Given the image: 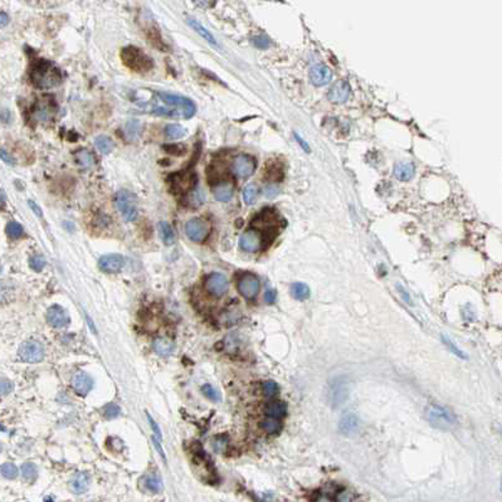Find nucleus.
<instances>
[{
    "instance_id": "e2e57ef3",
    "label": "nucleus",
    "mask_w": 502,
    "mask_h": 502,
    "mask_svg": "<svg viewBox=\"0 0 502 502\" xmlns=\"http://www.w3.org/2000/svg\"><path fill=\"white\" fill-rule=\"evenodd\" d=\"M2 271H3V267H2V264H0V273H2Z\"/></svg>"
},
{
    "instance_id": "4d7b16f0",
    "label": "nucleus",
    "mask_w": 502,
    "mask_h": 502,
    "mask_svg": "<svg viewBox=\"0 0 502 502\" xmlns=\"http://www.w3.org/2000/svg\"><path fill=\"white\" fill-rule=\"evenodd\" d=\"M397 287H398V289H399V291H400V294H402V297H403V299L405 300V302H406V304L411 305L410 297H409V294L406 293V291H405V289H404V288H402V287H400V286H397Z\"/></svg>"
},
{
    "instance_id": "f704fd0d",
    "label": "nucleus",
    "mask_w": 502,
    "mask_h": 502,
    "mask_svg": "<svg viewBox=\"0 0 502 502\" xmlns=\"http://www.w3.org/2000/svg\"><path fill=\"white\" fill-rule=\"evenodd\" d=\"M18 475H19V471H18V467L14 463L7 462V463L0 466V476L7 478V480H14V478L18 477Z\"/></svg>"
},
{
    "instance_id": "f8f14e48",
    "label": "nucleus",
    "mask_w": 502,
    "mask_h": 502,
    "mask_svg": "<svg viewBox=\"0 0 502 502\" xmlns=\"http://www.w3.org/2000/svg\"><path fill=\"white\" fill-rule=\"evenodd\" d=\"M427 418L433 427L439 429H447L453 426V418L447 410L438 405H430L427 410Z\"/></svg>"
},
{
    "instance_id": "6e6d98bb",
    "label": "nucleus",
    "mask_w": 502,
    "mask_h": 502,
    "mask_svg": "<svg viewBox=\"0 0 502 502\" xmlns=\"http://www.w3.org/2000/svg\"><path fill=\"white\" fill-rule=\"evenodd\" d=\"M8 23H9V17L7 13H0V28L7 25Z\"/></svg>"
},
{
    "instance_id": "f257e3e1",
    "label": "nucleus",
    "mask_w": 502,
    "mask_h": 502,
    "mask_svg": "<svg viewBox=\"0 0 502 502\" xmlns=\"http://www.w3.org/2000/svg\"><path fill=\"white\" fill-rule=\"evenodd\" d=\"M32 83L39 90L54 88L62 82V76L57 67L48 62H39L31 74Z\"/></svg>"
},
{
    "instance_id": "a19ab883",
    "label": "nucleus",
    "mask_w": 502,
    "mask_h": 502,
    "mask_svg": "<svg viewBox=\"0 0 502 502\" xmlns=\"http://www.w3.org/2000/svg\"><path fill=\"white\" fill-rule=\"evenodd\" d=\"M201 393H203L208 399L213 400V402H219L220 400L219 393H218V390L214 389L211 384L203 385V388H201Z\"/></svg>"
},
{
    "instance_id": "9b49d317",
    "label": "nucleus",
    "mask_w": 502,
    "mask_h": 502,
    "mask_svg": "<svg viewBox=\"0 0 502 502\" xmlns=\"http://www.w3.org/2000/svg\"><path fill=\"white\" fill-rule=\"evenodd\" d=\"M264 237L259 230L252 229L246 230L243 234L239 238V247L243 249L244 252H248V253H254V252L259 251V249L263 248V242H264Z\"/></svg>"
},
{
    "instance_id": "3c124183",
    "label": "nucleus",
    "mask_w": 502,
    "mask_h": 502,
    "mask_svg": "<svg viewBox=\"0 0 502 502\" xmlns=\"http://www.w3.org/2000/svg\"><path fill=\"white\" fill-rule=\"evenodd\" d=\"M336 497H335V501H351L352 496L350 492H346V491H341V492L336 493Z\"/></svg>"
},
{
    "instance_id": "473e14b6",
    "label": "nucleus",
    "mask_w": 502,
    "mask_h": 502,
    "mask_svg": "<svg viewBox=\"0 0 502 502\" xmlns=\"http://www.w3.org/2000/svg\"><path fill=\"white\" fill-rule=\"evenodd\" d=\"M185 135H187V130H185L183 126H180V125L176 124L167 125L165 127V136L169 140L182 139V137H184Z\"/></svg>"
},
{
    "instance_id": "864d4df0",
    "label": "nucleus",
    "mask_w": 502,
    "mask_h": 502,
    "mask_svg": "<svg viewBox=\"0 0 502 502\" xmlns=\"http://www.w3.org/2000/svg\"><path fill=\"white\" fill-rule=\"evenodd\" d=\"M147 418H149V421H150V426H151V428H153L154 432H155V434L158 435V438H159V439L161 440V433H160V429H159L158 424H156V423H155V421H154V419L151 418V416H150V414H147Z\"/></svg>"
},
{
    "instance_id": "ea45409f",
    "label": "nucleus",
    "mask_w": 502,
    "mask_h": 502,
    "mask_svg": "<svg viewBox=\"0 0 502 502\" xmlns=\"http://www.w3.org/2000/svg\"><path fill=\"white\" fill-rule=\"evenodd\" d=\"M442 341H443V344H445L446 346H447L448 349H450L454 355H457V357L461 358V359H467V355L464 354V352L462 351L461 349H458V347H457L456 345L453 344L452 340H451L450 337H447V336H446V335H443V336H442Z\"/></svg>"
},
{
    "instance_id": "680f3d73",
    "label": "nucleus",
    "mask_w": 502,
    "mask_h": 502,
    "mask_svg": "<svg viewBox=\"0 0 502 502\" xmlns=\"http://www.w3.org/2000/svg\"><path fill=\"white\" fill-rule=\"evenodd\" d=\"M2 450H3V445H2V442H0V452H2Z\"/></svg>"
},
{
    "instance_id": "aec40b11",
    "label": "nucleus",
    "mask_w": 502,
    "mask_h": 502,
    "mask_svg": "<svg viewBox=\"0 0 502 502\" xmlns=\"http://www.w3.org/2000/svg\"><path fill=\"white\" fill-rule=\"evenodd\" d=\"M233 194H234V187H233L232 182H228V180H222V182L217 183L213 188L214 198L222 203L232 200Z\"/></svg>"
},
{
    "instance_id": "412c9836",
    "label": "nucleus",
    "mask_w": 502,
    "mask_h": 502,
    "mask_svg": "<svg viewBox=\"0 0 502 502\" xmlns=\"http://www.w3.org/2000/svg\"><path fill=\"white\" fill-rule=\"evenodd\" d=\"M204 201H205V194H204L201 188H199V185H196L195 188H193L185 194V203L191 209L199 208V206L203 205Z\"/></svg>"
},
{
    "instance_id": "423d86ee",
    "label": "nucleus",
    "mask_w": 502,
    "mask_h": 502,
    "mask_svg": "<svg viewBox=\"0 0 502 502\" xmlns=\"http://www.w3.org/2000/svg\"><path fill=\"white\" fill-rule=\"evenodd\" d=\"M57 105L50 96H44L32 110V119L36 122H49L54 119Z\"/></svg>"
},
{
    "instance_id": "f03ea898",
    "label": "nucleus",
    "mask_w": 502,
    "mask_h": 502,
    "mask_svg": "<svg viewBox=\"0 0 502 502\" xmlns=\"http://www.w3.org/2000/svg\"><path fill=\"white\" fill-rule=\"evenodd\" d=\"M115 205L126 222H134L139 215L137 199L135 194L126 189H121L115 195Z\"/></svg>"
},
{
    "instance_id": "58836bf2",
    "label": "nucleus",
    "mask_w": 502,
    "mask_h": 502,
    "mask_svg": "<svg viewBox=\"0 0 502 502\" xmlns=\"http://www.w3.org/2000/svg\"><path fill=\"white\" fill-rule=\"evenodd\" d=\"M5 232L12 239H18L24 234V228L18 222H9L5 228Z\"/></svg>"
},
{
    "instance_id": "c85d7f7f",
    "label": "nucleus",
    "mask_w": 502,
    "mask_h": 502,
    "mask_svg": "<svg viewBox=\"0 0 502 502\" xmlns=\"http://www.w3.org/2000/svg\"><path fill=\"white\" fill-rule=\"evenodd\" d=\"M188 23H189V25L191 26V28L194 29V31L196 32V33L199 34L200 37H203L205 41H208L209 43H212V44H214V46H217V41H215V38L213 37V34L211 33V32L208 31V29L205 28V26H203L201 25L200 23L198 22V20H195V19H191V18H189L188 19Z\"/></svg>"
},
{
    "instance_id": "13d9d810",
    "label": "nucleus",
    "mask_w": 502,
    "mask_h": 502,
    "mask_svg": "<svg viewBox=\"0 0 502 502\" xmlns=\"http://www.w3.org/2000/svg\"><path fill=\"white\" fill-rule=\"evenodd\" d=\"M294 137H296V140H297V141H299V143H300V145H301V146H302V147H304V149H305V150H306V151H307V153H310V149H309V145H307V142H305V141H304V140H302V139H301V137H300V136H299V135H297V134H294Z\"/></svg>"
},
{
    "instance_id": "c756f323",
    "label": "nucleus",
    "mask_w": 502,
    "mask_h": 502,
    "mask_svg": "<svg viewBox=\"0 0 502 502\" xmlns=\"http://www.w3.org/2000/svg\"><path fill=\"white\" fill-rule=\"evenodd\" d=\"M310 287L306 283L296 282L291 286V294L293 299L299 300V301H305L310 297Z\"/></svg>"
},
{
    "instance_id": "052dcab7",
    "label": "nucleus",
    "mask_w": 502,
    "mask_h": 502,
    "mask_svg": "<svg viewBox=\"0 0 502 502\" xmlns=\"http://www.w3.org/2000/svg\"><path fill=\"white\" fill-rule=\"evenodd\" d=\"M212 0H194V3L195 4H198V5H200V7H206V5L211 3Z\"/></svg>"
},
{
    "instance_id": "7ed1b4c3",
    "label": "nucleus",
    "mask_w": 502,
    "mask_h": 502,
    "mask_svg": "<svg viewBox=\"0 0 502 502\" xmlns=\"http://www.w3.org/2000/svg\"><path fill=\"white\" fill-rule=\"evenodd\" d=\"M122 61L125 65L132 71L146 72L153 68V61L149 55H146L142 50L137 49L135 47H127L121 53Z\"/></svg>"
},
{
    "instance_id": "79ce46f5",
    "label": "nucleus",
    "mask_w": 502,
    "mask_h": 502,
    "mask_svg": "<svg viewBox=\"0 0 502 502\" xmlns=\"http://www.w3.org/2000/svg\"><path fill=\"white\" fill-rule=\"evenodd\" d=\"M120 411H121L120 410V406L111 403V404L106 405L105 408H103V416H105V418L107 419H113V418H117L120 416Z\"/></svg>"
},
{
    "instance_id": "bf43d9fd",
    "label": "nucleus",
    "mask_w": 502,
    "mask_h": 502,
    "mask_svg": "<svg viewBox=\"0 0 502 502\" xmlns=\"http://www.w3.org/2000/svg\"><path fill=\"white\" fill-rule=\"evenodd\" d=\"M5 203H7V196H5L4 191L0 190V209H4Z\"/></svg>"
},
{
    "instance_id": "de8ad7c7",
    "label": "nucleus",
    "mask_w": 502,
    "mask_h": 502,
    "mask_svg": "<svg viewBox=\"0 0 502 502\" xmlns=\"http://www.w3.org/2000/svg\"><path fill=\"white\" fill-rule=\"evenodd\" d=\"M13 385L8 379L0 378V395H8L12 393Z\"/></svg>"
},
{
    "instance_id": "6ab92c4d",
    "label": "nucleus",
    "mask_w": 502,
    "mask_h": 502,
    "mask_svg": "<svg viewBox=\"0 0 502 502\" xmlns=\"http://www.w3.org/2000/svg\"><path fill=\"white\" fill-rule=\"evenodd\" d=\"M331 79V72L326 66L323 65H315L311 67L310 70V81L312 82L313 86L321 87L325 86L330 82Z\"/></svg>"
},
{
    "instance_id": "20e7f679",
    "label": "nucleus",
    "mask_w": 502,
    "mask_h": 502,
    "mask_svg": "<svg viewBox=\"0 0 502 502\" xmlns=\"http://www.w3.org/2000/svg\"><path fill=\"white\" fill-rule=\"evenodd\" d=\"M329 402L333 408H339L346 402L349 397V381L346 376H336L329 384L328 390Z\"/></svg>"
},
{
    "instance_id": "49530a36",
    "label": "nucleus",
    "mask_w": 502,
    "mask_h": 502,
    "mask_svg": "<svg viewBox=\"0 0 502 502\" xmlns=\"http://www.w3.org/2000/svg\"><path fill=\"white\" fill-rule=\"evenodd\" d=\"M12 291H13L12 285L2 281V282H0V302L5 301V300L8 299V294H9Z\"/></svg>"
},
{
    "instance_id": "a878e982",
    "label": "nucleus",
    "mask_w": 502,
    "mask_h": 502,
    "mask_svg": "<svg viewBox=\"0 0 502 502\" xmlns=\"http://www.w3.org/2000/svg\"><path fill=\"white\" fill-rule=\"evenodd\" d=\"M74 156H76V161L81 169L87 170V169H92V167L95 166L96 160L91 151L86 150V149H81V150L77 151Z\"/></svg>"
},
{
    "instance_id": "2eb2a0df",
    "label": "nucleus",
    "mask_w": 502,
    "mask_h": 502,
    "mask_svg": "<svg viewBox=\"0 0 502 502\" xmlns=\"http://www.w3.org/2000/svg\"><path fill=\"white\" fill-rule=\"evenodd\" d=\"M46 317L47 322L54 329L66 328L70 323V316H68V313L66 312L65 309H62L61 306H57V305L50 306L47 310Z\"/></svg>"
},
{
    "instance_id": "c03bdc74",
    "label": "nucleus",
    "mask_w": 502,
    "mask_h": 502,
    "mask_svg": "<svg viewBox=\"0 0 502 502\" xmlns=\"http://www.w3.org/2000/svg\"><path fill=\"white\" fill-rule=\"evenodd\" d=\"M277 389H278L277 384H276V382L273 381V380L264 381V382H263V385H262L263 394H264L265 397H273V395H275L276 393H277Z\"/></svg>"
},
{
    "instance_id": "c9c22d12",
    "label": "nucleus",
    "mask_w": 502,
    "mask_h": 502,
    "mask_svg": "<svg viewBox=\"0 0 502 502\" xmlns=\"http://www.w3.org/2000/svg\"><path fill=\"white\" fill-rule=\"evenodd\" d=\"M262 428L265 430L267 433H278L281 429H282V424L278 421L277 418H273V417H267L264 421L262 422Z\"/></svg>"
},
{
    "instance_id": "603ef678",
    "label": "nucleus",
    "mask_w": 502,
    "mask_h": 502,
    "mask_svg": "<svg viewBox=\"0 0 502 502\" xmlns=\"http://www.w3.org/2000/svg\"><path fill=\"white\" fill-rule=\"evenodd\" d=\"M264 300L267 304H273L276 300V291L275 289H267L264 293Z\"/></svg>"
},
{
    "instance_id": "b1692460",
    "label": "nucleus",
    "mask_w": 502,
    "mask_h": 502,
    "mask_svg": "<svg viewBox=\"0 0 502 502\" xmlns=\"http://www.w3.org/2000/svg\"><path fill=\"white\" fill-rule=\"evenodd\" d=\"M414 165L411 163H399L394 167V175L400 182H408L414 176Z\"/></svg>"
},
{
    "instance_id": "4468645a",
    "label": "nucleus",
    "mask_w": 502,
    "mask_h": 502,
    "mask_svg": "<svg viewBox=\"0 0 502 502\" xmlns=\"http://www.w3.org/2000/svg\"><path fill=\"white\" fill-rule=\"evenodd\" d=\"M205 289L214 297L224 296L228 291V280L222 273H212L205 280Z\"/></svg>"
},
{
    "instance_id": "37998d69",
    "label": "nucleus",
    "mask_w": 502,
    "mask_h": 502,
    "mask_svg": "<svg viewBox=\"0 0 502 502\" xmlns=\"http://www.w3.org/2000/svg\"><path fill=\"white\" fill-rule=\"evenodd\" d=\"M29 265H31L32 270L36 271V272H41V271L44 268V265H46V259H44L42 256H34L29 259Z\"/></svg>"
},
{
    "instance_id": "a211bd4d",
    "label": "nucleus",
    "mask_w": 502,
    "mask_h": 502,
    "mask_svg": "<svg viewBox=\"0 0 502 502\" xmlns=\"http://www.w3.org/2000/svg\"><path fill=\"white\" fill-rule=\"evenodd\" d=\"M94 387V379L86 373H77L72 378V388L79 395H87Z\"/></svg>"
},
{
    "instance_id": "09e8293b",
    "label": "nucleus",
    "mask_w": 502,
    "mask_h": 502,
    "mask_svg": "<svg viewBox=\"0 0 502 502\" xmlns=\"http://www.w3.org/2000/svg\"><path fill=\"white\" fill-rule=\"evenodd\" d=\"M0 159H2L5 164H8V165L10 166L15 165V159L13 158L7 150H4V149H0Z\"/></svg>"
},
{
    "instance_id": "cd10ccee",
    "label": "nucleus",
    "mask_w": 502,
    "mask_h": 502,
    "mask_svg": "<svg viewBox=\"0 0 502 502\" xmlns=\"http://www.w3.org/2000/svg\"><path fill=\"white\" fill-rule=\"evenodd\" d=\"M264 411L268 417H273V418L280 419L286 416L287 406L283 402H272V403H268L267 406H265Z\"/></svg>"
},
{
    "instance_id": "8fccbe9b",
    "label": "nucleus",
    "mask_w": 502,
    "mask_h": 502,
    "mask_svg": "<svg viewBox=\"0 0 502 502\" xmlns=\"http://www.w3.org/2000/svg\"><path fill=\"white\" fill-rule=\"evenodd\" d=\"M278 193H280V188L275 184H271L264 188V194L267 198H275L276 195H278Z\"/></svg>"
},
{
    "instance_id": "4be33fe9",
    "label": "nucleus",
    "mask_w": 502,
    "mask_h": 502,
    "mask_svg": "<svg viewBox=\"0 0 502 502\" xmlns=\"http://www.w3.org/2000/svg\"><path fill=\"white\" fill-rule=\"evenodd\" d=\"M142 134V125L141 122L137 121V120H130V121L126 122L124 127V135L125 139L127 141L132 142L139 140V137L141 136Z\"/></svg>"
},
{
    "instance_id": "6e6552de",
    "label": "nucleus",
    "mask_w": 502,
    "mask_h": 502,
    "mask_svg": "<svg viewBox=\"0 0 502 502\" xmlns=\"http://www.w3.org/2000/svg\"><path fill=\"white\" fill-rule=\"evenodd\" d=\"M209 232H211V225L203 218H193L185 224V234L195 243H201L205 241Z\"/></svg>"
},
{
    "instance_id": "4c0bfd02",
    "label": "nucleus",
    "mask_w": 502,
    "mask_h": 502,
    "mask_svg": "<svg viewBox=\"0 0 502 502\" xmlns=\"http://www.w3.org/2000/svg\"><path fill=\"white\" fill-rule=\"evenodd\" d=\"M22 476L26 482H33L38 476V469H37L36 464L32 463V462L24 463L22 467Z\"/></svg>"
},
{
    "instance_id": "72a5a7b5",
    "label": "nucleus",
    "mask_w": 502,
    "mask_h": 502,
    "mask_svg": "<svg viewBox=\"0 0 502 502\" xmlns=\"http://www.w3.org/2000/svg\"><path fill=\"white\" fill-rule=\"evenodd\" d=\"M145 486L151 492L159 493L163 491V480L159 475H149L145 480Z\"/></svg>"
},
{
    "instance_id": "ddd939ff",
    "label": "nucleus",
    "mask_w": 502,
    "mask_h": 502,
    "mask_svg": "<svg viewBox=\"0 0 502 502\" xmlns=\"http://www.w3.org/2000/svg\"><path fill=\"white\" fill-rule=\"evenodd\" d=\"M238 291L244 299L252 300L259 292V280L253 273H244L238 281Z\"/></svg>"
},
{
    "instance_id": "1a4fd4ad",
    "label": "nucleus",
    "mask_w": 502,
    "mask_h": 502,
    "mask_svg": "<svg viewBox=\"0 0 502 502\" xmlns=\"http://www.w3.org/2000/svg\"><path fill=\"white\" fill-rule=\"evenodd\" d=\"M18 352H19V358L29 364L41 363L44 359V354H46L43 345L38 341H34V340L23 342Z\"/></svg>"
},
{
    "instance_id": "dca6fc26",
    "label": "nucleus",
    "mask_w": 502,
    "mask_h": 502,
    "mask_svg": "<svg viewBox=\"0 0 502 502\" xmlns=\"http://www.w3.org/2000/svg\"><path fill=\"white\" fill-rule=\"evenodd\" d=\"M125 264V258L121 254H106L98 259V267L106 273H117Z\"/></svg>"
},
{
    "instance_id": "e433bc0d",
    "label": "nucleus",
    "mask_w": 502,
    "mask_h": 502,
    "mask_svg": "<svg viewBox=\"0 0 502 502\" xmlns=\"http://www.w3.org/2000/svg\"><path fill=\"white\" fill-rule=\"evenodd\" d=\"M258 195V187L256 184H248L243 189V200L247 205H252Z\"/></svg>"
},
{
    "instance_id": "5701e85b",
    "label": "nucleus",
    "mask_w": 502,
    "mask_h": 502,
    "mask_svg": "<svg viewBox=\"0 0 502 502\" xmlns=\"http://www.w3.org/2000/svg\"><path fill=\"white\" fill-rule=\"evenodd\" d=\"M358 429H359L358 417L351 413L345 414V416L341 418V421H340V430H341L344 434H352V433H357Z\"/></svg>"
},
{
    "instance_id": "2f4dec72",
    "label": "nucleus",
    "mask_w": 502,
    "mask_h": 502,
    "mask_svg": "<svg viewBox=\"0 0 502 502\" xmlns=\"http://www.w3.org/2000/svg\"><path fill=\"white\" fill-rule=\"evenodd\" d=\"M95 145L102 155H108L115 147V143H113L112 140L108 136H103V135H101L95 140Z\"/></svg>"
},
{
    "instance_id": "a18cd8bd",
    "label": "nucleus",
    "mask_w": 502,
    "mask_h": 502,
    "mask_svg": "<svg viewBox=\"0 0 502 502\" xmlns=\"http://www.w3.org/2000/svg\"><path fill=\"white\" fill-rule=\"evenodd\" d=\"M252 42H253L254 46H256L257 48H259V49H265V48L270 47V44H271V41L265 36L254 37V38L252 39Z\"/></svg>"
},
{
    "instance_id": "0eeeda50",
    "label": "nucleus",
    "mask_w": 502,
    "mask_h": 502,
    "mask_svg": "<svg viewBox=\"0 0 502 502\" xmlns=\"http://www.w3.org/2000/svg\"><path fill=\"white\" fill-rule=\"evenodd\" d=\"M169 180L171 189L176 191L178 194H187L188 191L198 185V178H196L195 172L191 170H184V171L171 175Z\"/></svg>"
},
{
    "instance_id": "bb28decb",
    "label": "nucleus",
    "mask_w": 502,
    "mask_h": 502,
    "mask_svg": "<svg viewBox=\"0 0 502 502\" xmlns=\"http://www.w3.org/2000/svg\"><path fill=\"white\" fill-rule=\"evenodd\" d=\"M90 486V476L86 472H81V474L76 475L73 480H72V490L77 495L86 492L87 488Z\"/></svg>"
},
{
    "instance_id": "5fc2aeb1",
    "label": "nucleus",
    "mask_w": 502,
    "mask_h": 502,
    "mask_svg": "<svg viewBox=\"0 0 502 502\" xmlns=\"http://www.w3.org/2000/svg\"><path fill=\"white\" fill-rule=\"evenodd\" d=\"M28 203H29V206H31V208H32V211L34 212V214L38 215V217H42V215H43V213H42V211H41V208H39V206L37 205V204L34 203V201L29 200Z\"/></svg>"
},
{
    "instance_id": "39448f33",
    "label": "nucleus",
    "mask_w": 502,
    "mask_h": 502,
    "mask_svg": "<svg viewBox=\"0 0 502 502\" xmlns=\"http://www.w3.org/2000/svg\"><path fill=\"white\" fill-rule=\"evenodd\" d=\"M159 98H160L164 103H166L167 106H175V107L179 108V111L183 115V119H191L194 115H195L196 112L195 103H194L191 100H189L188 97L174 95V94H166V92H160V94H159Z\"/></svg>"
},
{
    "instance_id": "393cba45",
    "label": "nucleus",
    "mask_w": 502,
    "mask_h": 502,
    "mask_svg": "<svg viewBox=\"0 0 502 502\" xmlns=\"http://www.w3.org/2000/svg\"><path fill=\"white\" fill-rule=\"evenodd\" d=\"M154 350L160 357H169L174 350V342L169 337H158L153 344Z\"/></svg>"
},
{
    "instance_id": "7c9ffc66",
    "label": "nucleus",
    "mask_w": 502,
    "mask_h": 502,
    "mask_svg": "<svg viewBox=\"0 0 502 502\" xmlns=\"http://www.w3.org/2000/svg\"><path fill=\"white\" fill-rule=\"evenodd\" d=\"M159 232H160V237L163 239L164 244L166 246H171V244L175 243V233L174 229L171 228V225L167 222H160L159 223Z\"/></svg>"
},
{
    "instance_id": "f3484780",
    "label": "nucleus",
    "mask_w": 502,
    "mask_h": 502,
    "mask_svg": "<svg viewBox=\"0 0 502 502\" xmlns=\"http://www.w3.org/2000/svg\"><path fill=\"white\" fill-rule=\"evenodd\" d=\"M350 84L346 81H337L333 84L329 91V100L333 103L341 105L349 100Z\"/></svg>"
},
{
    "instance_id": "9d476101",
    "label": "nucleus",
    "mask_w": 502,
    "mask_h": 502,
    "mask_svg": "<svg viewBox=\"0 0 502 502\" xmlns=\"http://www.w3.org/2000/svg\"><path fill=\"white\" fill-rule=\"evenodd\" d=\"M230 169L239 179H247L256 170V160L249 155H238L233 159Z\"/></svg>"
}]
</instances>
